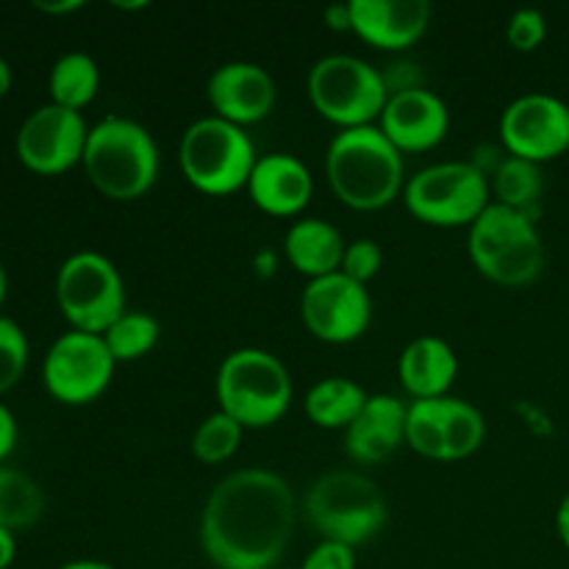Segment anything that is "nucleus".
<instances>
[{
	"mask_svg": "<svg viewBox=\"0 0 569 569\" xmlns=\"http://www.w3.org/2000/svg\"><path fill=\"white\" fill-rule=\"evenodd\" d=\"M298 500L287 478L264 467L228 472L200 511V548L211 567L272 569L287 553Z\"/></svg>",
	"mask_w": 569,
	"mask_h": 569,
	"instance_id": "obj_1",
	"label": "nucleus"
},
{
	"mask_svg": "<svg viewBox=\"0 0 569 569\" xmlns=\"http://www.w3.org/2000/svg\"><path fill=\"white\" fill-rule=\"evenodd\" d=\"M326 178L342 206L353 211H381L403 198V153L378 126L337 131L326 150Z\"/></svg>",
	"mask_w": 569,
	"mask_h": 569,
	"instance_id": "obj_2",
	"label": "nucleus"
},
{
	"mask_svg": "<svg viewBox=\"0 0 569 569\" xmlns=\"http://www.w3.org/2000/svg\"><path fill=\"white\" fill-rule=\"evenodd\" d=\"M81 167L89 183L103 198L131 203L156 187L161 153L153 133L142 122L128 117H106L89 126Z\"/></svg>",
	"mask_w": 569,
	"mask_h": 569,
	"instance_id": "obj_3",
	"label": "nucleus"
},
{
	"mask_svg": "<svg viewBox=\"0 0 569 569\" xmlns=\"http://www.w3.org/2000/svg\"><path fill=\"white\" fill-rule=\"evenodd\" d=\"M467 253L487 281L506 289L528 287L545 270V244L533 217L495 200L467 228Z\"/></svg>",
	"mask_w": 569,
	"mask_h": 569,
	"instance_id": "obj_4",
	"label": "nucleus"
},
{
	"mask_svg": "<svg viewBox=\"0 0 569 569\" xmlns=\"http://www.w3.org/2000/svg\"><path fill=\"white\" fill-rule=\"evenodd\" d=\"M217 409L242 428H270L292 406V376L276 353L264 348L231 350L217 367Z\"/></svg>",
	"mask_w": 569,
	"mask_h": 569,
	"instance_id": "obj_5",
	"label": "nucleus"
},
{
	"mask_svg": "<svg viewBox=\"0 0 569 569\" xmlns=\"http://www.w3.org/2000/svg\"><path fill=\"white\" fill-rule=\"evenodd\" d=\"M303 511L322 542H339L353 550L378 537L389 517L381 487L359 470L322 472L306 492Z\"/></svg>",
	"mask_w": 569,
	"mask_h": 569,
	"instance_id": "obj_6",
	"label": "nucleus"
},
{
	"mask_svg": "<svg viewBox=\"0 0 569 569\" xmlns=\"http://www.w3.org/2000/svg\"><path fill=\"white\" fill-rule=\"evenodd\" d=\"M256 161L259 153L248 128H239L214 114L194 120L178 144V164L183 178L189 187L209 198H228L239 189H248Z\"/></svg>",
	"mask_w": 569,
	"mask_h": 569,
	"instance_id": "obj_7",
	"label": "nucleus"
},
{
	"mask_svg": "<svg viewBox=\"0 0 569 569\" xmlns=\"http://www.w3.org/2000/svg\"><path fill=\"white\" fill-rule=\"evenodd\" d=\"M311 106L322 120L348 128L378 126L389 94L378 67L350 53H331L315 61L306 81Z\"/></svg>",
	"mask_w": 569,
	"mask_h": 569,
	"instance_id": "obj_8",
	"label": "nucleus"
},
{
	"mask_svg": "<svg viewBox=\"0 0 569 569\" xmlns=\"http://www.w3.org/2000/svg\"><path fill=\"white\" fill-rule=\"evenodd\" d=\"M403 203L431 228H470L492 203L487 172L472 161H439L406 181Z\"/></svg>",
	"mask_w": 569,
	"mask_h": 569,
	"instance_id": "obj_9",
	"label": "nucleus"
},
{
	"mask_svg": "<svg viewBox=\"0 0 569 569\" xmlns=\"http://www.w3.org/2000/svg\"><path fill=\"white\" fill-rule=\"evenodd\" d=\"M56 303L70 331L103 337L111 322L128 309L126 281L109 256L78 250L56 272Z\"/></svg>",
	"mask_w": 569,
	"mask_h": 569,
	"instance_id": "obj_10",
	"label": "nucleus"
},
{
	"mask_svg": "<svg viewBox=\"0 0 569 569\" xmlns=\"http://www.w3.org/2000/svg\"><path fill=\"white\" fill-rule=\"evenodd\" d=\"M117 361L98 333L67 331L48 348L42 383L61 406H89L111 387Z\"/></svg>",
	"mask_w": 569,
	"mask_h": 569,
	"instance_id": "obj_11",
	"label": "nucleus"
},
{
	"mask_svg": "<svg viewBox=\"0 0 569 569\" xmlns=\"http://www.w3.org/2000/svg\"><path fill=\"white\" fill-rule=\"evenodd\" d=\"M89 126L81 111L44 103L22 120L14 150L26 170L53 178L83 161Z\"/></svg>",
	"mask_w": 569,
	"mask_h": 569,
	"instance_id": "obj_12",
	"label": "nucleus"
},
{
	"mask_svg": "<svg viewBox=\"0 0 569 569\" xmlns=\"http://www.w3.org/2000/svg\"><path fill=\"white\" fill-rule=\"evenodd\" d=\"M300 320L306 331L320 342H356L365 337L372 322L370 289L345 272L309 281L300 295Z\"/></svg>",
	"mask_w": 569,
	"mask_h": 569,
	"instance_id": "obj_13",
	"label": "nucleus"
},
{
	"mask_svg": "<svg viewBox=\"0 0 569 569\" xmlns=\"http://www.w3.org/2000/svg\"><path fill=\"white\" fill-rule=\"evenodd\" d=\"M498 133L506 153L542 167L569 150V103L548 92L520 94L500 114Z\"/></svg>",
	"mask_w": 569,
	"mask_h": 569,
	"instance_id": "obj_14",
	"label": "nucleus"
},
{
	"mask_svg": "<svg viewBox=\"0 0 569 569\" xmlns=\"http://www.w3.org/2000/svg\"><path fill=\"white\" fill-rule=\"evenodd\" d=\"M211 114L239 128L267 120L276 109L278 89L270 72L253 61H226L206 83Z\"/></svg>",
	"mask_w": 569,
	"mask_h": 569,
	"instance_id": "obj_15",
	"label": "nucleus"
},
{
	"mask_svg": "<svg viewBox=\"0 0 569 569\" xmlns=\"http://www.w3.org/2000/svg\"><path fill=\"white\" fill-rule=\"evenodd\" d=\"M350 33L383 53H403L431 26L428 0H348Z\"/></svg>",
	"mask_w": 569,
	"mask_h": 569,
	"instance_id": "obj_16",
	"label": "nucleus"
},
{
	"mask_svg": "<svg viewBox=\"0 0 569 569\" xmlns=\"http://www.w3.org/2000/svg\"><path fill=\"white\" fill-rule=\"evenodd\" d=\"M378 128L400 153H426L448 137L450 109L433 89H411L387 100Z\"/></svg>",
	"mask_w": 569,
	"mask_h": 569,
	"instance_id": "obj_17",
	"label": "nucleus"
},
{
	"mask_svg": "<svg viewBox=\"0 0 569 569\" xmlns=\"http://www.w3.org/2000/svg\"><path fill=\"white\" fill-rule=\"evenodd\" d=\"M248 198L270 217H298L315 198V178L306 161L292 153L259 156L248 181Z\"/></svg>",
	"mask_w": 569,
	"mask_h": 569,
	"instance_id": "obj_18",
	"label": "nucleus"
},
{
	"mask_svg": "<svg viewBox=\"0 0 569 569\" xmlns=\"http://www.w3.org/2000/svg\"><path fill=\"white\" fill-rule=\"evenodd\" d=\"M406 417H409V403H403L398 395H370L361 415L345 431L348 459L361 467L387 461L400 445H406Z\"/></svg>",
	"mask_w": 569,
	"mask_h": 569,
	"instance_id": "obj_19",
	"label": "nucleus"
},
{
	"mask_svg": "<svg viewBox=\"0 0 569 569\" xmlns=\"http://www.w3.org/2000/svg\"><path fill=\"white\" fill-rule=\"evenodd\" d=\"M459 376V356L442 337L411 339L398 359V378L411 400H433L450 395Z\"/></svg>",
	"mask_w": 569,
	"mask_h": 569,
	"instance_id": "obj_20",
	"label": "nucleus"
},
{
	"mask_svg": "<svg viewBox=\"0 0 569 569\" xmlns=\"http://www.w3.org/2000/svg\"><path fill=\"white\" fill-rule=\"evenodd\" d=\"M345 237L322 217H300L283 237L287 261L309 281L339 272L345 256Z\"/></svg>",
	"mask_w": 569,
	"mask_h": 569,
	"instance_id": "obj_21",
	"label": "nucleus"
},
{
	"mask_svg": "<svg viewBox=\"0 0 569 569\" xmlns=\"http://www.w3.org/2000/svg\"><path fill=\"white\" fill-rule=\"evenodd\" d=\"M367 398L365 387H359L356 381L345 376H331L317 381L309 389L303 400L306 417L315 422L317 428H326V431H348L350 422L361 415Z\"/></svg>",
	"mask_w": 569,
	"mask_h": 569,
	"instance_id": "obj_22",
	"label": "nucleus"
},
{
	"mask_svg": "<svg viewBox=\"0 0 569 569\" xmlns=\"http://www.w3.org/2000/svg\"><path fill=\"white\" fill-rule=\"evenodd\" d=\"M50 103L64 106L70 111H83L100 89V67L83 50H70V53L59 56L50 67L48 76Z\"/></svg>",
	"mask_w": 569,
	"mask_h": 569,
	"instance_id": "obj_23",
	"label": "nucleus"
},
{
	"mask_svg": "<svg viewBox=\"0 0 569 569\" xmlns=\"http://www.w3.org/2000/svg\"><path fill=\"white\" fill-rule=\"evenodd\" d=\"M489 189L495 194V203L533 217V209L542 198V167L517 159V156H503L500 164L495 167Z\"/></svg>",
	"mask_w": 569,
	"mask_h": 569,
	"instance_id": "obj_24",
	"label": "nucleus"
},
{
	"mask_svg": "<svg viewBox=\"0 0 569 569\" xmlns=\"http://www.w3.org/2000/svg\"><path fill=\"white\" fill-rule=\"evenodd\" d=\"M44 515L42 487L26 472L0 465V528L22 531Z\"/></svg>",
	"mask_w": 569,
	"mask_h": 569,
	"instance_id": "obj_25",
	"label": "nucleus"
},
{
	"mask_svg": "<svg viewBox=\"0 0 569 569\" xmlns=\"http://www.w3.org/2000/svg\"><path fill=\"white\" fill-rule=\"evenodd\" d=\"M159 337H161L159 320L142 309H126L114 322H111L109 331L103 333L106 345H109L117 365H122V361L144 359V356L159 345Z\"/></svg>",
	"mask_w": 569,
	"mask_h": 569,
	"instance_id": "obj_26",
	"label": "nucleus"
},
{
	"mask_svg": "<svg viewBox=\"0 0 569 569\" xmlns=\"http://www.w3.org/2000/svg\"><path fill=\"white\" fill-rule=\"evenodd\" d=\"M445 420H448V465L450 461L470 459L478 453L487 439V420L481 409L465 398H445Z\"/></svg>",
	"mask_w": 569,
	"mask_h": 569,
	"instance_id": "obj_27",
	"label": "nucleus"
},
{
	"mask_svg": "<svg viewBox=\"0 0 569 569\" xmlns=\"http://www.w3.org/2000/svg\"><path fill=\"white\" fill-rule=\"evenodd\" d=\"M244 428L233 417L217 409L214 415L206 417L192 433V456L200 465H226L242 445Z\"/></svg>",
	"mask_w": 569,
	"mask_h": 569,
	"instance_id": "obj_28",
	"label": "nucleus"
},
{
	"mask_svg": "<svg viewBox=\"0 0 569 569\" xmlns=\"http://www.w3.org/2000/svg\"><path fill=\"white\" fill-rule=\"evenodd\" d=\"M28 359H31V345L26 331L11 317L0 315V395L22 381Z\"/></svg>",
	"mask_w": 569,
	"mask_h": 569,
	"instance_id": "obj_29",
	"label": "nucleus"
},
{
	"mask_svg": "<svg viewBox=\"0 0 569 569\" xmlns=\"http://www.w3.org/2000/svg\"><path fill=\"white\" fill-rule=\"evenodd\" d=\"M381 267H383V250L376 239L361 237L345 244V256H342V267H339V272H345L348 278H353V281L365 283L367 287V283L381 272Z\"/></svg>",
	"mask_w": 569,
	"mask_h": 569,
	"instance_id": "obj_30",
	"label": "nucleus"
},
{
	"mask_svg": "<svg viewBox=\"0 0 569 569\" xmlns=\"http://www.w3.org/2000/svg\"><path fill=\"white\" fill-rule=\"evenodd\" d=\"M548 37V20L539 9H517L506 22V39L520 53H533Z\"/></svg>",
	"mask_w": 569,
	"mask_h": 569,
	"instance_id": "obj_31",
	"label": "nucleus"
},
{
	"mask_svg": "<svg viewBox=\"0 0 569 569\" xmlns=\"http://www.w3.org/2000/svg\"><path fill=\"white\" fill-rule=\"evenodd\" d=\"M300 569H356V550L339 542H320Z\"/></svg>",
	"mask_w": 569,
	"mask_h": 569,
	"instance_id": "obj_32",
	"label": "nucleus"
},
{
	"mask_svg": "<svg viewBox=\"0 0 569 569\" xmlns=\"http://www.w3.org/2000/svg\"><path fill=\"white\" fill-rule=\"evenodd\" d=\"M381 78H383V87H387L389 98H392V94L411 92V89L426 87L420 64H417V61H409V59H398V61H392V64H387V70H381Z\"/></svg>",
	"mask_w": 569,
	"mask_h": 569,
	"instance_id": "obj_33",
	"label": "nucleus"
},
{
	"mask_svg": "<svg viewBox=\"0 0 569 569\" xmlns=\"http://www.w3.org/2000/svg\"><path fill=\"white\" fill-rule=\"evenodd\" d=\"M17 420L6 403H0V465L14 453L17 448Z\"/></svg>",
	"mask_w": 569,
	"mask_h": 569,
	"instance_id": "obj_34",
	"label": "nucleus"
},
{
	"mask_svg": "<svg viewBox=\"0 0 569 569\" xmlns=\"http://www.w3.org/2000/svg\"><path fill=\"white\" fill-rule=\"evenodd\" d=\"M326 26L331 31H350V9L348 3H339L326 9Z\"/></svg>",
	"mask_w": 569,
	"mask_h": 569,
	"instance_id": "obj_35",
	"label": "nucleus"
},
{
	"mask_svg": "<svg viewBox=\"0 0 569 569\" xmlns=\"http://www.w3.org/2000/svg\"><path fill=\"white\" fill-rule=\"evenodd\" d=\"M17 559V539L14 533L0 528V569H9Z\"/></svg>",
	"mask_w": 569,
	"mask_h": 569,
	"instance_id": "obj_36",
	"label": "nucleus"
},
{
	"mask_svg": "<svg viewBox=\"0 0 569 569\" xmlns=\"http://www.w3.org/2000/svg\"><path fill=\"white\" fill-rule=\"evenodd\" d=\"M33 9L42 11V14H70V11L83 9L81 0H59V3H48V0H37Z\"/></svg>",
	"mask_w": 569,
	"mask_h": 569,
	"instance_id": "obj_37",
	"label": "nucleus"
},
{
	"mask_svg": "<svg viewBox=\"0 0 569 569\" xmlns=\"http://www.w3.org/2000/svg\"><path fill=\"white\" fill-rule=\"evenodd\" d=\"M556 531H559L561 545L569 550V492L559 503V511H556Z\"/></svg>",
	"mask_w": 569,
	"mask_h": 569,
	"instance_id": "obj_38",
	"label": "nucleus"
},
{
	"mask_svg": "<svg viewBox=\"0 0 569 569\" xmlns=\"http://www.w3.org/2000/svg\"><path fill=\"white\" fill-rule=\"evenodd\" d=\"M59 569H114L109 561H100V559H76V561H67Z\"/></svg>",
	"mask_w": 569,
	"mask_h": 569,
	"instance_id": "obj_39",
	"label": "nucleus"
},
{
	"mask_svg": "<svg viewBox=\"0 0 569 569\" xmlns=\"http://www.w3.org/2000/svg\"><path fill=\"white\" fill-rule=\"evenodd\" d=\"M11 81H14V76H11L9 61H6L3 56H0V98H6V94H9Z\"/></svg>",
	"mask_w": 569,
	"mask_h": 569,
	"instance_id": "obj_40",
	"label": "nucleus"
},
{
	"mask_svg": "<svg viewBox=\"0 0 569 569\" xmlns=\"http://www.w3.org/2000/svg\"><path fill=\"white\" fill-rule=\"evenodd\" d=\"M6 295H9V272H6L3 261H0V309L6 303Z\"/></svg>",
	"mask_w": 569,
	"mask_h": 569,
	"instance_id": "obj_41",
	"label": "nucleus"
},
{
	"mask_svg": "<svg viewBox=\"0 0 569 569\" xmlns=\"http://www.w3.org/2000/svg\"><path fill=\"white\" fill-rule=\"evenodd\" d=\"M211 569H220V567H211Z\"/></svg>",
	"mask_w": 569,
	"mask_h": 569,
	"instance_id": "obj_42",
	"label": "nucleus"
}]
</instances>
